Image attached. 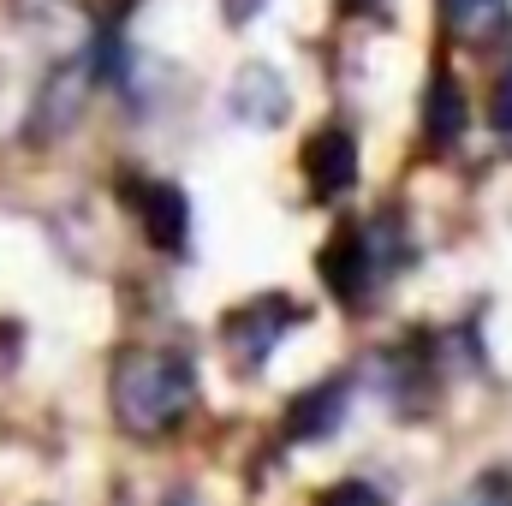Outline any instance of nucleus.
I'll return each instance as SVG.
<instances>
[{
    "label": "nucleus",
    "instance_id": "3",
    "mask_svg": "<svg viewBox=\"0 0 512 506\" xmlns=\"http://www.w3.org/2000/svg\"><path fill=\"white\" fill-rule=\"evenodd\" d=\"M298 322H304V310L292 298H256V304L227 316V346L245 370H262L274 358V346L286 340V328H298Z\"/></svg>",
    "mask_w": 512,
    "mask_h": 506
},
{
    "label": "nucleus",
    "instance_id": "11",
    "mask_svg": "<svg viewBox=\"0 0 512 506\" xmlns=\"http://www.w3.org/2000/svg\"><path fill=\"white\" fill-rule=\"evenodd\" d=\"M447 6V24L465 36V42H489L507 30V0H441Z\"/></svg>",
    "mask_w": 512,
    "mask_h": 506
},
{
    "label": "nucleus",
    "instance_id": "1",
    "mask_svg": "<svg viewBox=\"0 0 512 506\" xmlns=\"http://www.w3.org/2000/svg\"><path fill=\"white\" fill-rule=\"evenodd\" d=\"M197 399V370L185 352L167 346H131L114 364V417L131 435H161L173 429Z\"/></svg>",
    "mask_w": 512,
    "mask_h": 506
},
{
    "label": "nucleus",
    "instance_id": "15",
    "mask_svg": "<svg viewBox=\"0 0 512 506\" xmlns=\"http://www.w3.org/2000/svg\"><path fill=\"white\" fill-rule=\"evenodd\" d=\"M268 0H227V24H251Z\"/></svg>",
    "mask_w": 512,
    "mask_h": 506
},
{
    "label": "nucleus",
    "instance_id": "14",
    "mask_svg": "<svg viewBox=\"0 0 512 506\" xmlns=\"http://www.w3.org/2000/svg\"><path fill=\"white\" fill-rule=\"evenodd\" d=\"M328 506H382V501H376L364 483H346V489H334V495H328Z\"/></svg>",
    "mask_w": 512,
    "mask_h": 506
},
{
    "label": "nucleus",
    "instance_id": "9",
    "mask_svg": "<svg viewBox=\"0 0 512 506\" xmlns=\"http://www.w3.org/2000/svg\"><path fill=\"white\" fill-rule=\"evenodd\" d=\"M18 18L48 42H90L96 36L90 12H78L72 0H18Z\"/></svg>",
    "mask_w": 512,
    "mask_h": 506
},
{
    "label": "nucleus",
    "instance_id": "16",
    "mask_svg": "<svg viewBox=\"0 0 512 506\" xmlns=\"http://www.w3.org/2000/svg\"><path fill=\"white\" fill-rule=\"evenodd\" d=\"M346 6H352V12H370V18H382L387 12V0H346Z\"/></svg>",
    "mask_w": 512,
    "mask_h": 506
},
{
    "label": "nucleus",
    "instance_id": "8",
    "mask_svg": "<svg viewBox=\"0 0 512 506\" xmlns=\"http://www.w3.org/2000/svg\"><path fill=\"white\" fill-rule=\"evenodd\" d=\"M322 280H328V292H340L346 304H364V292L376 286V268H370V256H364V239L358 233H340L328 251H322Z\"/></svg>",
    "mask_w": 512,
    "mask_h": 506
},
{
    "label": "nucleus",
    "instance_id": "18",
    "mask_svg": "<svg viewBox=\"0 0 512 506\" xmlns=\"http://www.w3.org/2000/svg\"><path fill=\"white\" fill-rule=\"evenodd\" d=\"M173 506H203V501H173Z\"/></svg>",
    "mask_w": 512,
    "mask_h": 506
},
{
    "label": "nucleus",
    "instance_id": "7",
    "mask_svg": "<svg viewBox=\"0 0 512 506\" xmlns=\"http://www.w3.org/2000/svg\"><path fill=\"white\" fill-rule=\"evenodd\" d=\"M346 399H352V381L346 376L298 393V399L286 405V441H322V435H334L340 417H346Z\"/></svg>",
    "mask_w": 512,
    "mask_h": 506
},
{
    "label": "nucleus",
    "instance_id": "6",
    "mask_svg": "<svg viewBox=\"0 0 512 506\" xmlns=\"http://www.w3.org/2000/svg\"><path fill=\"white\" fill-rule=\"evenodd\" d=\"M304 179H310V191L316 197H346L352 185H358V143H352V131L328 126L316 131L310 143H304Z\"/></svg>",
    "mask_w": 512,
    "mask_h": 506
},
{
    "label": "nucleus",
    "instance_id": "13",
    "mask_svg": "<svg viewBox=\"0 0 512 506\" xmlns=\"http://www.w3.org/2000/svg\"><path fill=\"white\" fill-rule=\"evenodd\" d=\"M489 126L512 143V72L501 78V90H495V102H489Z\"/></svg>",
    "mask_w": 512,
    "mask_h": 506
},
{
    "label": "nucleus",
    "instance_id": "5",
    "mask_svg": "<svg viewBox=\"0 0 512 506\" xmlns=\"http://www.w3.org/2000/svg\"><path fill=\"white\" fill-rule=\"evenodd\" d=\"M131 209H137L143 239H149L155 251H167V256H185V251H191V203H185V191H179V185L149 179V185L131 197Z\"/></svg>",
    "mask_w": 512,
    "mask_h": 506
},
{
    "label": "nucleus",
    "instance_id": "10",
    "mask_svg": "<svg viewBox=\"0 0 512 506\" xmlns=\"http://www.w3.org/2000/svg\"><path fill=\"white\" fill-rule=\"evenodd\" d=\"M471 120V108H465V90H459V78L453 72H441L435 84H429V96H423V131L435 137V143H453L459 131Z\"/></svg>",
    "mask_w": 512,
    "mask_h": 506
},
{
    "label": "nucleus",
    "instance_id": "4",
    "mask_svg": "<svg viewBox=\"0 0 512 506\" xmlns=\"http://www.w3.org/2000/svg\"><path fill=\"white\" fill-rule=\"evenodd\" d=\"M227 114H233L239 126H251V131L286 126V114H292L286 78H280L274 66H262V60L239 66V72H233V90H227Z\"/></svg>",
    "mask_w": 512,
    "mask_h": 506
},
{
    "label": "nucleus",
    "instance_id": "17",
    "mask_svg": "<svg viewBox=\"0 0 512 506\" xmlns=\"http://www.w3.org/2000/svg\"><path fill=\"white\" fill-rule=\"evenodd\" d=\"M131 6H137V0H108V18H114V24H120V18H126Z\"/></svg>",
    "mask_w": 512,
    "mask_h": 506
},
{
    "label": "nucleus",
    "instance_id": "2",
    "mask_svg": "<svg viewBox=\"0 0 512 506\" xmlns=\"http://www.w3.org/2000/svg\"><path fill=\"white\" fill-rule=\"evenodd\" d=\"M90 90H96V78H90V60H84V54H78V60H60V66L42 78L36 102H30L24 137H30V143H60L66 131L84 120V108H90Z\"/></svg>",
    "mask_w": 512,
    "mask_h": 506
},
{
    "label": "nucleus",
    "instance_id": "12",
    "mask_svg": "<svg viewBox=\"0 0 512 506\" xmlns=\"http://www.w3.org/2000/svg\"><path fill=\"white\" fill-rule=\"evenodd\" d=\"M453 506H512V471H495V477H483L477 489H465Z\"/></svg>",
    "mask_w": 512,
    "mask_h": 506
}]
</instances>
